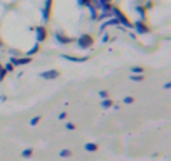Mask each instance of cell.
<instances>
[{"label": "cell", "instance_id": "6da1fadb", "mask_svg": "<svg viewBox=\"0 0 171 161\" xmlns=\"http://www.w3.org/2000/svg\"><path fill=\"white\" fill-rule=\"evenodd\" d=\"M92 45V37L91 35H82V37H79V47H82V49H87V47Z\"/></svg>", "mask_w": 171, "mask_h": 161}, {"label": "cell", "instance_id": "7a4b0ae2", "mask_svg": "<svg viewBox=\"0 0 171 161\" xmlns=\"http://www.w3.org/2000/svg\"><path fill=\"white\" fill-rule=\"evenodd\" d=\"M29 57H22V59H12L10 60V64H17V66H24V64H27L29 62Z\"/></svg>", "mask_w": 171, "mask_h": 161}, {"label": "cell", "instance_id": "3957f363", "mask_svg": "<svg viewBox=\"0 0 171 161\" xmlns=\"http://www.w3.org/2000/svg\"><path fill=\"white\" fill-rule=\"evenodd\" d=\"M59 76V72L57 71H49V72H44L42 77H45V79H54V77Z\"/></svg>", "mask_w": 171, "mask_h": 161}, {"label": "cell", "instance_id": "277c9868", "mask_svg": "<svg viewBox=\"0 0 171 161\" xmlns=\"http://www.w3.org/2000/svg\"><path fill=\"white\" fill-rule=\"evenodd\" d=\"M45 35H47L45 29H44V27H39V29H37V39H39V40H44V39H45Z\"/></svg>", "mask_w": 171, "mask_h": 161}, {"label": "cell", "instance_id": "5b68a950", "mask_svg": "<svg viewBox=\"0 0 171 161\" xmlns=\"http://www.w3.org/2000/svg\"><path fill=\"white\" fill-rule=\"evenodd\" d=\"M136 29H138V32H141V34H146V32H148V27L144 25V24H143V22H138L136 24Z\"/></svg>", "mask_w": 171, "mask_h": 161}, {"label": "cell", "instance_id": "8992f818", "mask_svg": "<svg viewBox=\"0 0 171 161\" xmlns=\"http://www.w3.org/2000/svg\"><path fill=\"white\" fill-rule=\"evenodd\" d=\"M57 40H59L60 44H69V42H72V39L65 37V35H62V34H57Z\"/></svg>", "mask_w": 171, "mask_h": 161}, {"label": "cell", "instance_id": "52a82bcc", "mask_svg": "<svg viewBox=\"0 0 171 161\" xmlns=\"http://www.w3.org/2000/svg\"><path fill=\"white\" fill-rule=\"evenodd\" d=\"M99 4L103 5V9L111 10V0H99Z\"/></svg>", "mask_w": 171, "mask_h": 161}, {"label": "cell", "instance_id": "ba28073f", "mask_svg": "<svg viewBox=\"0 0 171 161\" xmlns=\"http://www.w3.org/2000/svg\"><path fill=\"white\" fill-rule=\"evenodd\" d=\"M49 13H51V0H47V5H45V10H44V17L49 19Z\"/></svg>", "mask_w": 171, "mask_h": 161}, {"label": "cell", "instance_id": "9c48e42d", "mask_svg": "<svg viewBox=\"0 0 171 161\" xmlns=\"http://www.w3.org/2000/svg\"><path fill=\"white\" fill-rule=\"evenodd\" d=\"M91 2H92V0H79L81 5H87V7H91Z\"/></svg>", "mask_w": 171, "mask_h": 161}, {"label": "cell", "instance_id": "30bf717a", "mask_svg": "<svg viewBox=\"0 0 171 161\" xmlns=\"http://www.w3.org/2000/svg\"><path fill=\"white\" fill-rule=\"evenodd\" d=\"M5 72H7V71H5V69L2 67V66H0V80L4 79V76H5Z\"/></svg>", "mask_w": 171, "mask_h": 161}, {"label": "cell", "instance_id": "8fae6325", "mask_svg": "<svg viewBox=\"0 0 171 161\" xmlns=\"http://www.w3.org/2000/svg\"><path fill=\"white\" fill-rule=\"evenodd\" d=\"M131 79H133V80H143V76H133Z\"/></svg>", "mask_w": 171, "mask_h": 161}, {"label": "cell", "instance_id": "7c38bea8", "mask_svg": "<svg viewBox=\"0 0 171 161\" xmlns=\"http://www.w3.org/2000/svg\"><path fill=\"white\" fill-rule=\"evenodd\" d=\"M37 51H39V47H37V45H35V47H34V49H32V51H29V54H35V52H37Z\"/></svg>", "mask_w": 171, "mask_h": 161}]
</instances>
